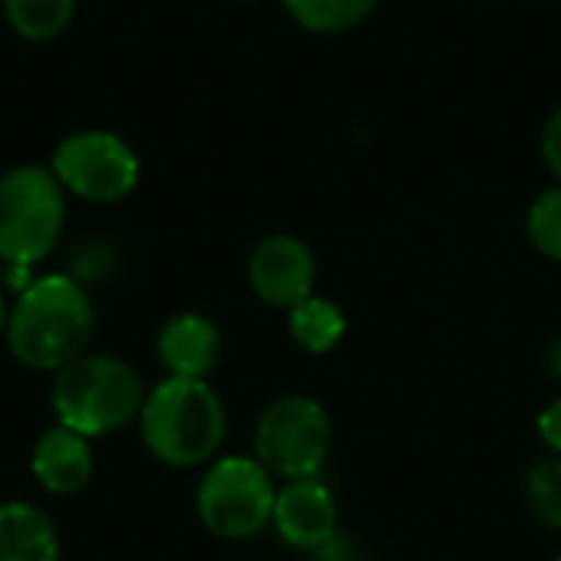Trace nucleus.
<instances>
[{
  "instance_id": "nucleus-1",
  "label": "nucleus",
  "mask_w": 561,
  "mask_h": 561,
  "mask_svg": "<svg viewBox=\"0 0 561 561\" xmlns=\"http://www.w3.org/2000/svg\"><path fill=\"white\" fill-rule=\"evenodd\" d=\"M95 325L85 289L69 276H43L23 289L10 319L7 342L16 362L36 371H62L89 345Z\"/></svg>"
},
{
  "instance_id": "nucleus-2",
  "label": "nucleus",
  "mask_w": 561,
  "mask_h": 561,
  "mask_svg": "<svg viewBox=\"0 0 561 561\" xmlns=\"http://www.w3.org/2000/svg\"><path fill=\"white\" fill-rule=\"evenodd\" d=\"M227 431L224 404L204 378H168L141 404L145 447L168 467H197Z\"/></svg>"
},
{
  "instance_id": "nucleus-3",
  "label": "nucleus",
  "mask_w": 561,
  "mask_h": 561,
  "mask_svg": "<svg viewBox=\"0 0 561 561\" xmlns=\"http://www.w3.org/2000/svg\"><path fill=\"white\" fill-rule=\"evenodd\" d=\"M145 394L138 371L112 355H82L53 381V411L62 427L99 437L141 414Z\"/></svg>"
},
{
  "instance_id": "nucleus-4",
  "label": "nucleus",
  "mask_w": 561,
  "mask_h": 561,
  "mask_svg": "<svg viewBox=\"0 0 561 561\" xmlns=\"http://www.w3.org/2000/svg\"><path fill=\"white\" fill-rule=\"evenodd\" d=\"M66 220L62 184L53 168L23 164L0 178V260L30 266L43 260Z\"/></svg>"
},
{
  "instance_id": "nucleus-5",
  "label": "nucleus",
  "mask_w": 561,
  "mask_h": 561,
  "mask_svg": "<svg viewBox=\"0 0 561 561\" xmlns=\"http://www.w3.org/2000/svg\"><path fill=\"white\" fill-rule=\"evenodd\" d=\"M276 490L270 470L250 457H224L207 470L197 490V513L204 526L220 539H250L270 519Z\"/></svg>"
},
{
  "instance_id": "nucleus-6",
  "label": "nucleus",
  "mask_w": 561,
  "mask_h": 561,
  "mask_svg": "<svg viewBox=\"0 0 561 561\" xmlns=\"http://www.w3.org/2000/svg\"><path fill=\"white\" fill-rule=\"evenodd\" d=\"M332 447V421L312 398L293 394L273 401L256 424V457L286 480L316 477Z\"/></svg>"
},
{
  "instance_id": "nucleus-7",
  "label": "nucleus",
  "mask_w": 561,
  "mask_h": 561,
  "mask_svg": "<svg viewBox=\"0 0 561 561\" xmlns=\"http://www.w3.org/2000/svg\"><path fill=\"white\" fill-rule=\"evenodd\" d=\"M53 174L62 191H72L92 204H115L138 184L141 164L131 145L112 131L89 128L59 141L53 154Z\"/></svg>"
},
{
  "instance_id": "nucleus-8",
  "label": "nucleus",
  "mask_w": 561,
  "mask_h": 561,
  "mask_svg": "<svg viewBox=\"0 0 561 561\" xmlns=\"http://www.w3.org/2000/svg\"><path fill=\"white\" fill-rule=\"evenodd\" d=\"M316 279V260L309 247L296 237H270L256 247L250 260L253 293L276 309H293L309 299Z\"/></svg>"
},
{
  "instance_id": "nucleus-9",
  "label": "nucleus",
  "mask_w": 561,
  "mask_h": 561,
  "mask_svg": "<svg viewBox=\"0 0 561 561\" xmlns=\"http://www.w3.org/2000/svg\"><path fill=\"white\" fill-rule=\"evenodd\" d=\"M273 523L289 546L316 552L329 539H335V526H339L335 496L316 477L293 480L283 493H276Z\"/></svg>"
},
{
  "instance_id": "nucleus-10",
  "label": "nucleus",
  "mask_w": 561,
  "mask_h": 561,
  "mask_svg": "<svg viewBox=\"0 0 561 561\" xmlns=\"http://www.w3.org/2000/svg\"><path fill=\"white\" fill-rule=\"evenodd\" d=\"M158 355L171 378H204L220 358V332L207 316L181 312L161 329Z\"/></svg>"
},
{
  "instance_id": "nucleus-11",
  "label": "nucleus",
  "mask_w": 561,
  "mask_h": 561,
  "mask_svg": "<svg viewBox=\"0 0 561 561\" xmlns=\"http://www.w3.org/2000/svg\"><path fill=\"white\" fill-rule=\"evenodd\" d=\"M33 477L56 496L79 493L92 477V450L85 437L62 424L46 431L33 447Z\"/></svg>"
},
{
  "instance_id": "nucleus-12",
  "label": "nucleus",
  "mask_w": 561,
  "mask_h": 561,
  "mask_svg": "<svg viewBox=\"0 0 561 561\" xmlns=\"http://www.w3.org/2000/svg\"><path fill=\"white\" fill-rule=\"evenodd\" d=\"M0 561H59V539L49 516L30 503L0 506Z\"/></svg>"
},
{
  "instance_id": "nucleus-13",
  "label": "nucleus",
  "mask_w": 561,
  "mask_h": 561,
  "mask_svg": "<svg viewBox=\"0 0 561 561\" xmlns=\"http://www.w3.org/2000/svg\"><path fill=\"white\" fill-rule=\"evenodd\" d=\"M289 332L306 352L322 355V352L335 348L339 339L345 335V316L335 302L309 296L289 309Z\"/></svg>"
},
{
  "instance_id": "nucleus-14",
  "label": "nucleus",
  "mask_w": 561,
  "mask_h": 561,
  "mask_svg": "<svg viewBox=\"0 0 561 561\" xmlns=\"http://www.w3.org/2000/svg\"><path fill=\"white\" fill-rule=\"evenodd\" d=\"M3 13L23 39H49L69 26L76 0H3Z\"/></svg>"
},
{
  "instance_id": "nucleus-15",
  "label": "nucleus",
  "mask_w": 561,
  "mask_h": 561,
  "mask_svg": "<svg viewBox=\"0 0 561 561\" xmlns=\"http://www.w3.org/2000/svg\"><path fill=\"white\" fill-rule=\"evenodd\" d=\"M378 0H286L289 13L316 33H339L362 23Z\"/></svg>"
},
{
  "instance_id": "nucleus-16",
  "label": "nucleus",
  "mask_w": 561,
  "mask_h": 561,
  "mask_svg": "<svg viewBox=\"0 0 561 561\" xmlns=\"http://www.w3.org/2000/svg\"><path fill=\"white\" fill-rule=\"evenodd\" d=\"M526 493H529L533 513L546 526L561 529V457H546L529 470Z\"/></svg>"
},
{
  "instance_id": "nucleus-17",
  "label": "nucleus",
  "mask_w": 561,
  "mask_h": 561,
  "mask_svg": "<svg viewBox=\"0 0 561 561\" xmlns=\"http://www.w3.org/2000/svg\"><path fill=\"white\" fill-rule=\"evenodd\" d=\"M529 237L546 256L561 260V187L559 191H546L533 204V210H529Z\"/></svg>"
},
{
  "instance_id": "nucleus-18",
  "label": "nucleus",
  "mask_w": 561,
  "mask_h": 561,
  "mask_svg": "<svg viewBox=\"0 0 561 561\" xmlns=\"http://www.w3.org/2000/svg\"><path fill=\"white\" fill-rule=\"evenodd\" d=\"M542 154L546 164L552 168V174L561 178V108L552 115V122L546 125V138H542Z\"/></svg>"
},
{
  "instance_id": "nucleus-19",
  "label": "nucleus",
  "mask_w": 561,
  "mask_h": 561,
  "mask_svg": "<svg viewBox=\"0 0 561 561\" xmlns=\"http://www.w3.org/2000/svg\"><path fill=\"white\" fill-rule=\"evenodd\" d=\"M539 434H542V440L561 454V401H552L546 411H542V417H539Z\"/></svg>"
},
{
  "instance_id": "nucleus-20",
  "label": "nucleus",
  "mask_w": 561,
  "mask_h": 561,
  "mask_svg": "<svg viewBox=\"0 0 561 561\" xmlns=\"http://www.w3.org/2000/svg\"><path fill=\"white\" fill-rule=\"evenodd\" d=\"M316 561H365L358 549L345 539H329L322 549H316Z\"/></svg>"
},
{
  "instance_id": "nucleus-21",
  "label": "nucleus",
  "mask_w": 561,
  "mask_h": 561,
  "mask_svg": "<svg viewBox=\"0 0 561 561\" xmlns=\"http://www.w3.org/2000/svg\"><path fill=\"white\" fill-rule=\"evenodd\" d=\"M549 368L561 378V339H556V342L549 345Z\"/></svg>"
},
{
  "instance_id": "nucleus-22",
  "label": "nucleus",
  "mask_w": 561,
  "mask_h": 561,
  "mask_svg": "<svg viewBox=\"0 0 561 561\" xmlns=\"http://www.w3.org/2000/svg\"><path fill=\"white\" fill-rule=\"evenodd\" d=\"M7 319H10V316H7V306H3V299H0V332L7 329Z\"/></svg>"
},
{
  "instance_id": "nucleus-23",
  "label": "nucleus",
  "mask_w": 561,
  "mask_h": 561,
  "mask_svg": "<svg viewBox=\"0 0 561 561\" xmlns=\"http://www.w3.org/2000/svg\"><path fill=\"white\" fill-rule=\"evenodd\" d=\"M556 561H561V556H559V559H556Z\"/></svg>"
}]
</instances>
